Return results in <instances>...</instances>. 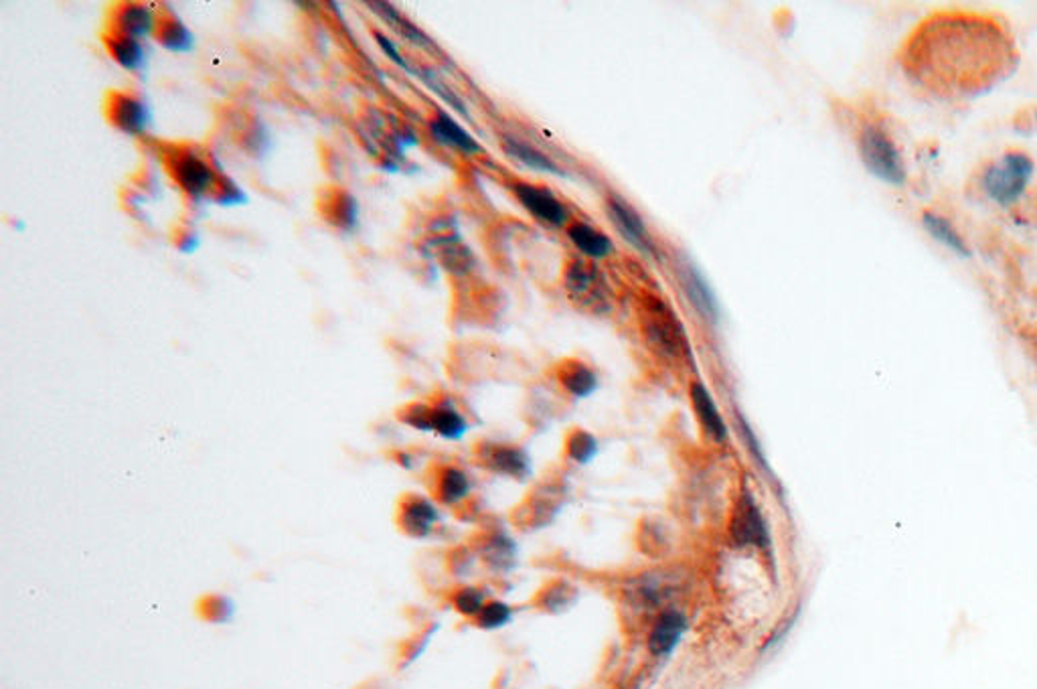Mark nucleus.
Masks as SVG:
<instances>
[{
  "instance_id": "f3484780",
  "label": "nucleus",
  "mask_w": 1037,
  "mask_h": 689,
  "mask_svg": "<svg viewBox=\"0 0 1037 689\" xmlns=\"http://www.w3.org/2000/svg\"><path fill=\"white\" fill-rule=\"evenodd\" d=\"M568 237L573 248L588 260H602L614 254L613 239L592 223L571 221L568 225Z\"/></svg>"
},
{
  "instance_id": "a211bd4d",
  "label": "nucleus",
  "mask_w": 1037,
  "mask_h": 689,
  "mask_svg": "<svg viewBox=\"0 0 1037 689\" xmlns=\"http://www.w3.org/2000/svg\"><path fill=\"white\" fill-rule=\"evenodd\" d=\"M472 491L470 477L465 469L456 465H444L434 475V495L442 505H460L467 501Z\"/></svg>"
},
{
  "instance_id": "c85d7f7f",
  "label": "nucleus",
  "mask_w": 1037,
  "mask_h": 689,
  "mask_svg": "<svg viewBox=\"0 0 1037 689\" xmlns=\"http://www.w3.org/2000/svg\"><path fill=\"white\" fill-rule=\"evenodd\" d=\"M450 602H453L454 611L458 615L474 620L477 615L481 613L482 606L489 602V599H486V592L482 588L460 587L458 590H454Z\"/></svg>"
},
{
  "instance_id": "6e6552de",
  "label": "nucleus",
  "mask_w": 1037,
  "mask_h": 689,
  "mask_svg": "<svg viewBox=\"0 0 1037 689\" xmlns=\"http://www.w3.org/2000/svg\"><path fill=\"white\" fill-rule=\"evenodd\" d=\"M395 521H397V528L402 529V533H406L408 538L425 540L434 533V529L440 524L439 507L432 499L418 495V493H408L397 503Z\"/></svg>"
},
{
  "instance_id": "f03ea898",
  "label": "nucleus",
  "mask_w": 1037,
  "mask_h": 689,
  "mask_svg": "<svg viewBox=\"0 0 1037 689\" xmlns=\"http://www.w3.org/2000/svg\"><path fill=\"white\" fill-rule=\"evenodd\" d=\"M169 175L190 199H203L227 192L225 179L197 148L173 147L164 152Z\"/></svg>"
},
{
  "instance_id": "5701e85b",
  "label": "nucleus",
  "mask_w": 1037,
  "mask_h": 689,
  "mask_svg": "<svg viewBox=\"0 0 1037 689\" xmlns=\"http://www.w3.org/2000/svg\"><path fill=\"white\" fill-rule=\"evenodd\" d=\"M501 145H503V150H505L511 159L521 162V164H526V167L533 169V171L552 173V175H564V171L557 167L556 161H552L543 150L533 147L531 143L521 140L519 136L507 134V136L501 138Z\"/></svg>"
},
{
  "instance_id": "1a4fd4ad",
  "label": "nucleus",
  "mask_w": 1037,
  "mask_h": 689,
  "mask_svg": "<svg viewBox=\"0 0 1037 689\" xmlns=\"http://www.w3.org/2000/svg\"><path fill=\"white\" fill-rule=\"evenodd\" d=\"M511 187L517 201L526 207L535 220L552 227H564L570 223L568 207L564 206V201L557 197L556 193L550 192L547 187L531 185V183H513Z\"/></svg>"
},
{
  "instance_id": "c756f323",
  "label": "nucleus",
  "mask_w": 1037,
  "mask_h": 689,
  "mask_svg": "<svg viewBox=\"0 0 1037 689\" xmlns=\"http://www.w3.org/2000/svg\"><path fill=\"white\" fill-rule=\"evenodd\" d=\"M234 602L227 596L213 594V596H205L199 601V615L203 616L207 623H215V625L230 623L234 618Z\"/></svg>"
},
{
  "instance_id": "393cba45",
  "label": "nucleus",
  "mask_w": 1037,
  "mask_h": 689,
  "mask_svg": "<svg viewBox=\"0 0 1037 689\" xmlns=\"http://www.w3.org/2000/svg\"><path fill=\"white\" fill-rule=\"evenodd\" d=\"M155 37L159 39V44L164 49L175 51V53H187L195 45L193 33L173 13L159 15V27H157Z\"/></svg>"
},
{
  "instance_id": "4468645a",
  "label": "nucleus",
  "mask_w": 1037,
  "mask_h": 689,
  "mask_svg": "<svg viewBox=\"0 0 1037 689\" xmlns=\"http://www.w3.org/2000/svg\"><path fill=\"white\" fill-rule=\"evenodd\" d=\"M157 27H159V15L150 4L122 2L112 9V25L108 30L122 33L143 41L145 37L157 35Z\"/></svg>"
},
{
  "instance_id": "20e7f679",
  "label": "nucleus",
  "mask_w": 1037,
  "mask_h": 689,
  "mask_svg": "<svg viewBox=\"0 0 1037 689\" xmlns=\"http://www.w3.org/2000/svg\"><path fill=\"white\" fill-rule=\"evenodd\" d=\"M860 155L867 171L890 185H904L906 167L902 152L879 126H865L860 134Z\"/></svg>"
},
{
  "instance_id": "4be33fe9",
  "label": "nucleus",
  "mask_w": 1037,
  "mask_h": 689,
  "mask_svg": "<svg viewBox=\"0 0 1037 689\" xmlns=\"http://www.w3.org/2000/svg\"><path fill=\"white\" fill-rule=\"evenodd\" d=\"M679 282H681V288H683V293H686L693 308L702 315L703 319L716 323V296L712 294L709 286L705 284L702 274H700L693 266H683V268H681V274H679Z\"/></svg>"
},
{
  "instance_id": "cd10ccee",
  "label": "nucleus",
  "mask_w": 1037,
  "mask_h": 689,
  "mask_svg": "<svg viewBox=\"0 0 1037 689\" xmlns=\"http://www.w3.org/2000/svg\"><path fill=\"white\" fill-rule=\"evenodd\" d=\"M513 620V608L503 601H489L474 618V625L482 631H498Z\"/></svg>"
},
{
  "instance_id": "7c9ffc66",
  "label": "nucleus",
  "mask_w": 1037,
  "mask_h": 689,
  "mask_svg": "<svg viewBox=\"0 0 1037 689\" xmlns=\"http://www.w3.org/2000/svg\"><path fill=\"white\" fill-rule=\"evenodd\" d=\"M482 556L493 568H505V566L511 564V559L515 557V545L507 540V536L493 533L482 547Z\"/></svg>"
},
{
  "instance_id": "39448f33",
  "label": "nucleus",
  "mask_w": 1037,
  "mask_h": 689,
  "mask_svg": "<svg viewBox=\"0 0 1037 689\" xmlns=\"http://www.w3.org/2000/svg\"><path fill=\"white\" fill-rule=\"evenodd\" d=\"M564 288L573 300V305L580 308L598 312L602 308L608 307V284L604 274L600 272L598 266L594 264V260H588V258L571 260L564 272Z\"/></svg>"
},
{
  "instance_id": "b1692460",
  "label": "nucleus",
  "mask_w": 1037,
  "mask_h": 689,
  "mask_svg": "<svg viewBox=\"0 0 1037 689\" xmlns=\"http://www.w3.org/2000/svg\"><path fill=\"white\" fill-rule=\"evenodd\" d=\"M465 414L454 406L453 399L442 397L432 404V432L444 441H460L467 434Z\"/></svg>"
},
{
  "instance_id": "6ab92c4d",
  "label": "nucleus",
  "mask_w": 1037,
  "mask_h": 689,
  "mask_svg": "<svg viewBox=\"0 0 1037 689\" xmlns=\"http://www.w3.org/2000/svg\"><path fill=\"white\" fill-rule=\"evenodd\" d=\"M557 382L573 397L592 396L598 390V373L580 359H564L557 366Z\"/></svg>"
},
{
  "instance_id": "aec40b11",
  "label": "nucleus",
  "mask_w": 1037,
  "mask_h": 689,
  "mask_svg": "<svg viewBox=\"0 0 1037 689\" xmlns=\"http://www.w3.org/2000/svg\"><path fill=\"white\" fill-rule=\"evenodd\" d=\"M430 133L432 136L446 145V147L454 148L462 155H479L482 152V147L472 138V134H468L453 116H448L446 112H436L434 118L430 120Z\"/></svg>"
},
{
  "instance_id": "423d86ee",
  "label": "nucleus",
  "mask_w": 1037,
  "mask_h": 689,
  "mask_svg": "<svg viewBox=\"0 0 1037 689\" xmlns=\"http://www.w3.org/2000/svg\"><path fill=\"white\" fill-rule=\"evenodd\" d=\"M103 110L108 122L128 136H140L150 126L148 103L138 94L114 89L108 94Z\"/></svg>"
},
{
  "instance_id": "9d476101",
  "label": "nucleus",
  "mask_w": 1037,
  "mask_h": 689,
  "mask_svg": "<svg viewBox=\"0 0 1037 689\" xmlns=\"http://www.w3.org/2000/svg\"><path fill=\"white\" fill-rule=\"evenodd\" d=\"M477 460L482 469L523 481L531 472V460L521 446L505 442H482L477 446Z\"/></svg>"
},
{
  "instance_id": "7ed1b4c3",
  "label": "nucleus",
  "mask_w": 1037,
  "mask_h": 689,
  "mask_svg": "<svg viewBox=\"0 0 1037 689\" xmlns=\"http://www.w3.org/2000/svg\"><path fill=\"white\" fill-rule=\"evenodd\" d=\"M1034 175V162L1023 152H1008L983 175V189L999 206H1011L1022 197Z\"/></svg>"
},
{
  "instance_id": "9b49d317",
  "label": "nucleus",
  "mask_w": 1037,
  "mask_h": 689,
  "mask_svg": "<svg viewBox=\"0 0 1037 689\" xmlns=\"http://www.w3.org/2000/svg\"><path fill=\"white\" fill-rule=\"evenodd\" d=\"M644 331L651 345L657 347L663 355L681 357L687 352V341L681 324L675 319V315L669 312V308L661 303L649 308Z\"/></svg>"
},
{
  "instance_id": "dca6fc26",
  "label": "nucleus",
  "mask_w": 1037,
  "mask_h": 689,
  "mask_svg": "<svg viewBox=\"0 0 1037 689\" xmlns=\"http://www.w3.org/2000/svg\"><path fill=\"white\" fill-rule=\"evenodd\" d=\"M319 211H321L322 220L331 223L336 230H343V232L353 230L357 225V218H359L357 199L353 197L351 193L338 189V187H331V189H324L321 193Z\"/></svg>"
},
{
  "instance_id": "412c9836",
  "label": "nucleus",
  "mask_w": 1037,
  "mask_h": 689,
  "mask_svg": "<svg viewBox=\"0 0 1037 689\" xmlns=\"http://www.w3.org/2000/svg\"><path fill=\"white\" fill-rule=\"evenodd\" d=\"M103 45H106L110 58L114 59L120 67H124L128 72H140L147 63V51H145V45L140 39L108 30L103 35Z\"/></svg>"
},
{
  "instance_id": "a878e982",
  "label": "nucleus",
  "mask_w": 1037,
  "mask_h": 689,
  "mask_svg": "<svg viewBox=\"0 0 1037 689\" xmlns=\"http://www.w3.org/2000/svg\"><path fill=\"white\" fill-rule=\"evenodd\" d=\"M922 225L928 230V234L935 237L936 242H940L942 246L952 249L954 254L959 256H968V246L963 239V235L959 234L954 230V225L950 223L947 218L938 216V213H933V211H926L922 216Z\"/></svg>"
},
{
  "instance_id": "2f4dec72",
  "label": "nucleus",
  "mask_w": 1037,
  "mask_h": 689,
  "mask_svg": "<svg viewBox=\"0 0 1037 689\" xmlns=\"http://www.w3.org/2000/svg\"><path fill=\"white\" fill-rule=\"evenodd\" d=\"M667 587L669 585H665L657 576L641 578L639 585L632 588V601L641 604V606H646V608H655L665 599Z\"/></svg>"
},
{
  "instance_id": "72a5a7b5",
  "label": "nucleus",
  "mask_w": 1037,
  "mask_h": 689,
  "mask_svg": "<svg viewBox=\"0 0 1037 689\" xmlns=\"http://www.w3.org/2000/svg\"><path fill=\"white\" fill-rule=\"evenodd\" d=\"M397 420L420 432H432V404L413 402L397 411Z\"/></svg>"
},
{
  "instance_id": "f257e3e1",
  "label": "nucleus",
  "mask_w": 1037,
  "mask_h": 689,
  "mask_svg": "<svg viewBox=\"0 0 1037 689\" xmlns=\"http://www.w3.org/2000/svg\"><path fill=\"white\" fill-rule=\"evenodd\" d=\"M1013 65L1008 35L979 16L942 15L910 41L904 67L922 86L968 96L991 88Z\"/></svg>"
},
{
  "instance_id": "ddd939ff",
  "label": "nucleus",
  "mask_w": 1037,
  "mask_h": 689,
  "mask_svg": "<svg viewBox=\"0 0 1037 689\" xmlns=\"http://www.w3.org/2000/svg\"><path fill=\"white\" fill-rule=\"evenodd\" d=\"M689 623L687 616L677 611V608H665L658 613L649 637H646V647L653 657L665 660L671 657L675 649L683 641Z\"/></svg>"
},
{
  "instance_id": "473e14b6",
  "label": "nucleus",
  "mask_w": 1037,
  "mask_h": 689,
  "mask_svg": "<svg viewBox=\"0 0 1037 689\" xmlns=\"http://www.w3.org/2000/svg\"><path fill=\"white\" fill-rule=\"evenodd\" d=\"M573 599H576V592L570 585L556 582V585H550L545 590H541L538 604L541 608H545L547 613H561L564 608L570 606Z\"/></svg>"
},
{
  "instance_id": "0eeeda50",
  "label": "nucleus",
  "mask_w": 1037,
  "mask_h": 689,
  "mask_svg": "<svg viewBox=\"0 0 1037 689\" xmlns=\"http://www.w3.org/2000/svg\"><path fill=\"white\" fill-rule=\"evenodd\" d=\"M730 538L731 542L736 543L738 547H758V550H764L768 547L770 543V533H768V526H766V519L764 515L760 512L758 505L752 495L744 493L742 497L738 499L736 507H733V515H731L730 521Z\"/></svg>"
},
{
  "instance_id": "2eb2a0df",
  "label": "nucleus",
  "mask_w": 1037,
  "mask_h": 689,
  "mask_svg": "<svg viewBox=\"0 0 1037 689\" xmlns=\"http://www.w3.org/2000/svg\"><path fill=\"white\" fill-rule=\"evenodd\" d=\"M691 394V404L693 411L697 416V422L702 426L703 434L716 444H724L728 441V425L724 416L717 410L716 402L709 394V390L703 383L695 382L689 390Z\"/></svg>"
},
{
  "instance_id": "bb28decb",
  "label": "nucleus",
  "mask_w": 1037,
  "mask_h": 689,
  "mask_svg": "<svg viewBox=\"0 0 1037 689\" xmlns=\"http://www.w3.org/2000/svg\"><path fill=\"white\" fill-rule=\"evenodd\" d=\"M596 455H598L596 436L582 428H573L566 439V456L578 465H588Z\"/></svg>"
},
{
  "instance_id": "f8f14e48",
  "label": "nucleus",
  "mask_w": 1037,
  "mask_h": 689,
  "mask_svg": "<svg viewBox=\"0 0 1037 689\" xmlns=\"http://www.w3.org/2000/svg\"><path fill=\"white\" fill-rule=\"evenodd\" d=\"M606 213L610 216L616 232L622 235L632 248L639 249L644 256H655V239L634 207H630L625 199L610 195L606 199Z\"/></svg>"
}]
</instances>
